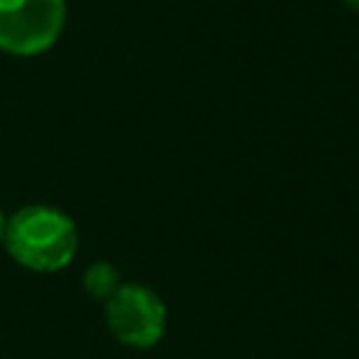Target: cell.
I'll use <instances>...</instances> for the list:
<instances>
[{
    "label": "cell",
    "instance_id": "obj_2",
    "mask_svg": "<svg viewBox=\"0 0 359 359\" xmlns=\"http://www.w3.org/2000/svg\"><path fill=\"white\" fill-rule=\"evenodd\" d=\"M65 28V0H0V48L14 56L48 50Z\"/></svg>",
    "mask_w": 359,
    "mask_h": 359
},
{
    "label": "cell",
    "instance_id": "obj_6",
    "mask_svg": "<svg viewBox=\"0 0 359 359\" xmlns=\"http://www.w3.org/2000/svg\"><path fill=\"white\" fill-rule=\"evenodd\" d=\"M3 233H6V216H3V210H0V241H3Z\"/></svg>",
    "mask_w": 359,
    "mask_h": 359
},
{
    "label": "cell",
    "instance_id": "obj_3",
    "mask_svg": "<svg viewBox=\"0 0 359 359\" xmlns=\"http://www.w3.org/2000/svg\"><path fill=\"white\" fill-rule=\"evenodd\" d=\"M107 325L129 348H151L165 331V303L140 283H121L107 297Z\"/></svg>",
    "mask_w": 359,
    "mask_h": 359
},
{
    "label": "cell",
    "instance_id": "obj_5",
    "mask_svg": "<svg viewBox=\"0 0 359 359\" xmlns=\"http://www.w3.org/2000/svg\"><path fill=\"white\" fill-rule=\"evenodd\" d=\"M339 3H345L351 11H359V0H339Z\"/></svg>",
    "mask_w": 359,
    "mask_h": 359
},
{
    "label": "cell",
    "instance_id": "obj_1",
    "mask_svg": "<svg viewBox=\"0 0 359 359\" xmlns=\"http://www.w3.org/2000/svg\"><path fill=\"white\" fill-rule=\"evenodd\" d=\"M3 241L17 264L36 272H56L73 261L79 233L67 213L48 205H28L6 222Z\"/></svg>",
    "mask_w": 359,
    "mask_h": 359
},
{
    "label": "cell",
    "instance_id": "obj_4",
    "mask_svg": "<svg viewBox=\"0 0 359 359\" xmlns=\"http://www.w3.org/2000/svg\"><path fill=\"white\" fill-rule=\"evenodd\" d=\"M118 286H121V283H118V272H115L112 264L98 261V264H93V266L84 272V289H87L93 297H98V300H107Z\"/></svg>",
    "mask_w": 359,
    "mask_h": 359
}]
</instances>
